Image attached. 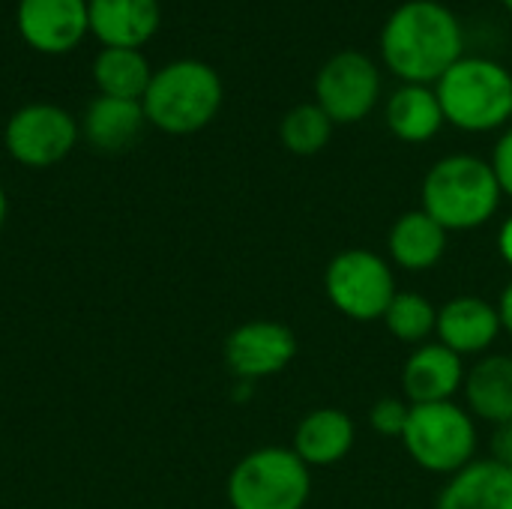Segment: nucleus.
Wrapping results in <instances>:
<instances>
[{"mask_svg": "<svg viewBox=\"0 0 512 509\" xmlns=\"http://www.w3.org/2000/svg\"><path fill=\"white\" fill-rule=\"evenodd\" d=\"M78 138L81 126L75 117L51 102H30L18 108L3 129L6 153L27 168H51L63 162Z\"/></svg>", "mask_w": 512, "mask_h": 509, "instance_id": "obj_9", "label": "nucleus"}, {"mask_svg": "<svg viewBox=\"0 0 512 509\" xmlns=\"http://www.w3.org/2000/svg\"><path fill=\"white\" fill-rule=\"evenodd\" d=\"M408 417H411V402L396 399V396H384L369 408V426L381 438H399L402 441Z\"/></svg>", "mask_w": 512, "mask_h": 509, "instance_id": "obj_24", "label": "nucleus"}, {"mask_svg": "<svg viewBox=\"0 0 512 509\" xmlns=\"http://www.w3.org/2000/svg\"><path fill=\"white\" fill-rule=\"evenodd\" d=\"M444 120L459 132L483 135L512 123V72L492 60L465 54L435 84Z\"/></svg>", "mask_w": 512, "mask_h": 509, "instance_id": "obj_3", "label": "nucleus"}, {"mask_svg": "<svg viewBox=\"0 0 512 509\" xmlns=\"http://www.w3.org/2000/svg\"><path fill=\"white\" fill-rule=\"evenodd\" d=\"M489 165H492V171L498 177V186H501L504 198H512V126H507L501 132V138L495 141Z\"/></svg>", "mask_w": 512, "mask_h": 509, "instance_id": "obj_25", "label": "nucleus"}, {"mask_svg": "<svg viewBox=\"0 0 512 509\" xmlns=\"http://www.w3.org/2000/svg\"><path fill=\"white\" fill-rule=\"evenodd\" d=\"M159 0H87L90 33L105 48H141L159 30Z\"/></svg>", "mask_w": 512, "mask_h": 509, "instance_id": "obj_14", "label": "nucleus"}, {"mask_svg": "<svg viewBox=\"0 0 512 509\" xmlns=\"http://www.w3.org/2000/svg\"><path fill=\"white\" fill-rule=\"evenodd\" d=\"M381 87H384V78H381L378 63L357 48H345L321 63L315 75L312 102H318L333 123L351 126V123L366 120L375 111L381 99Z\"/></svg>", "mask_w": 512, "mask_h": 509, "instance_id": "obj_8", "label": "nucleus"}, {"mask_svg": "<svg viewBox=\"0 0 512 509\" xmlns=\"http://www.w3.org/2000/svg\"><path fill=\"white\" fill-rule=\"evenodd\" d=\"M504 333L498 306L477 294H459L438 309L435 339L465 357H483Z\"/></svg>", "mask_w": 512, "mask_h": 509, "instance_id": "obj_11", "label": "nucleus"}, {"mask_svg": "<svg viewBox=\"0 0 512 509\" xmlns=\"http://www.w3.org/2000/svg\"><path fill=\"white\" fill-rule=\"evenodd\" d=\"M447 240L450 234L423 210H408L402 213L387 234V255L390 264L408 270V273H426L432 267H438V261L447 252Z\"/></svg>", "mask_w": 512, "mask_h": 509, "instance_id": "obj_16", "label": "nucleus"}, {"mask_svg": "<svg viewBox=\"0 0 512 509\" xmlns=\"http://www.w3.org/2000/svg\"><path fill=\"white\" fill-rule=\"evenodd\" d=\"M150 63L141 48H102L93 60V81L102 96L138 99L150 87Z\"/></svg>", "mask_w": 512, "mask_h": 509, "instance_id": "obj_21", "label": "nucleus"}, {"mask_svg": "<svg viewBox=\"0 0 512 509\" xmlns=\"http://www.w3.org/2000/svg\"><path fill=\"white\" fill-rule=\"evenodd\" d=\"M6 216H9V198H6V189L0 186V231L6 225Z\"/></svg>", "mask_w": 512, "mask_h": 509, "instance_id": "obj_29", "label": "nucleus"}, {"mask_svg": "<svg viewBox=\"0 0 512 509\" xmlns=\"http://www.w3.org/2000/svg\"><path fill=\"white\" fill-rule=\"evenodd\" d=\"M297 351H300L297 333L288 324L270 318H255L234 327L222 348L228 372L243 384L285 372L294 363Z\"/></svg>", "mask_w": 512, "mask_h": 509, "instance_id": "obj_10", "label": "nucleus"}, {"mask_svg": "<svg viewBox=\"0 0 512 509\" xmlns=\"http://www.w3.org/2000/svg\"><path fill=\"white\" fill-rule=\"evenodd\" d=\"M18 30L30 48L42 54H63L90 30L87 0H21Z\"/></svg>", "mask_w": 512, "mask_h": 509, "instance_id": "obj_12", "label": "nucleus"}, {"mask_svg": "<svg viewBox=\"0 0 512 509\" xmlns=\"http://www.w3.org/2000/svg\"><path fill=\"white\" fill-rule=\"evenodd\" d=\"M354 441H357V426L345 411L315 408L297 423L291 450L309 468H333L342 459H348V453L354 450Z\"/></svg>", "mask_w": 512, "mask_h": 509, "instance_id": "obj_15", "label": "nucleus"}, {"mask_svg": "<svg viewBox=\"0 0 512 509\" xmlns=\"http://www.w3.org/2000/svg\"><path fill=\"white\" fill-rule=\"evenodd\" d=\"M378 51L381 63L402 84L435 87L465 57V30L459 15L441 0H405L387 15Z\"/></svg>", "mask_w": 512, "mask_h": 509, "instance_id": "obj_1", "label": "nucleus"}, {"mask_svg": "<svg viewBox=\"0 0 512 509\" xmlns=\"http://www.w3.org/2000/svg\"><path fill=\"white\" fill-rule=\"evenodd\" d=\"M225 495L231 509H306L312 468L291 447H258L231 468Z\"/></svg>", "mask_w": 512, "mask_h": 509, "instance_id": "obj_5", "label": "nucleus"}, {"mask_svg": "<svg viewBox=\"0 0 512 509\" xmlns=\"http://www.w3.org/2000/svg\"><path fill=\"white\" fill-rule=\"evenodd\" d=\"M465 408L474 420L483 423H510L512 420V357L510 354H483L465 375Z\"/></svg>", "mask_w": 512, "mask_h": 509, "instance_id": "obj_19", "label": "nucleus"}, {"mask_svg": "<svg viewBox=\"0 0 512 509\" xmlns=\"http://www.w3.org/2000/svg\"><path fill=\"white\" fill-rule=\"evenodd\" d=\"M384 327L393 333V339H399L402 345H426L435 339L438 330V306L417 294V291H399L393 297V303L384 312Z\"/></svg>", "mask_w": 512, "mask_h": 509, "instance_id": "obj_22", "label": "nucleus"}, {"mask_svg": "<svg viewBox=\"0 0 512 509\" xmlns=\"http://www.w3.org/2000/svg\"><path fill=\"white\" fill-rule=\"evenodd\" d=\"M225 99L219 72L204 60H171L153 72L141 108L147 123L168 135H192L213 123Z\"/></svg>", "mask_w": 512, "mask_h": 509, "instance_id": "obj_4", "label": "nucleus"}, {"mask_svg": "<svg viewBox=\"0 0 512 509\" xmlns=\"http://www.w3.org/2000/svg\"><path fill=\"white\" fill-rule=\"evenodd\" d=\"M489 459L512 471V420L510 423L492 426V435H489Z\"/></svg>", "mask_w": 512, "mask_h": 509, "instance_id": "obj_26", "label": "nucleus"}, {"mask_svg": "<svg viewBox=\"0 0 512 509\" xmlns=\"http://www.w3.org/2000/svg\"><path fill=\"white\" fill-rule=\"evenodd\" d=\"M498 255L504 258V264L512 267V213L501 222V228H498Z\"/></svg>", "mask_w": 512, "mask_h": 509, "instance_id": "obj_28", "label": "nucleus"}, {"mask_svg": "<svg viewBox=\"0 0 512 509\" xmlns=\"http://www.w3.org/2000/svg\"><path fill=\"white\" fill-rule=\"evenodd\" d=\"M465 360L438 339L417 345L402 366V393L411 405L453 402L465 387Z\"/></svg>", "mask_w": 512, "mask_h": 509, "instance_id": "obj_13", "label": "nucleus"}, {"mask_svg": "<svg viewBox=\"0 0 512 509\" xmlns=\"http://www.w3.org/2000/svg\"><path fill=\"white\" fill-rule=\"evenodd\" d=\"M435 509H512V471L492 459H477L447 480Z\"/></svg>", "mask_w": 512, "mask_h": 509, "instance_id": "obj_17", "label": "nucleus"}, {"mask_svg": "<svg viewBox=\"0 0 512 509\" xmlns=\"http://www.w3.org/2000/svg\"><path fill=\"white\" fill-rule=\"evenodd\" d=\"M324 294L339 315L357 324H369L384 318L399 288L390 258L354 246L333 255L324 267Z\"/></svg>", "mask_w": 512, "mask_h": 509, "instance_id": "obj_7", "label": "nucleus"}, {"mask_svg": "<svg viewBox=\"0 0 512 509\" xmlns=\"http://www.w3.org/2000/svg\"><path fill=\"white\" fill-rule=\"evenodd\" d=\"M420 207L447 231H477L495 219L504 192L489 159L474 153H450L438 159L420 186Z\"/></svg>", "mask_w": 512, "mask_h": 509, "instance_id": "obj_2", "label": "nucleus"}, {"mask_svg": "<svg viewBox=\"0 0 512 509\" xmlns=\"http://www.w3.org/2000/svg\"><path fill=\"white\" fill-rule=\"evenodd\" d=\"M333 126L336 123L327 117V111L318 102H300V105L285 111V117L279 123V138H282L288 153L315 156L330 144Z\"/></svg>", "mask_w": 512, "mask_h": 509, "instance_id": "obj_23", "label": "nucleus"}, {"mask_svg": "<svg viewBox=\"0 0 512 509\" xmlns=\"http://www.w3.org/2000/svg\"><path fill=\"white\" fill-rule=\"evenodd\" d=\"M498 315H501V327H504V333H510L512 336V279L504 285V291H501V297H498Z\"/></svg>", "mask_w": 512, "mask_h": 509, "instance_id": "obj_27", "label": "nucleus"}, {"mask_svg": "<svg viewBox=\"0 0 512 509\" xmlns=\"http://www.w3.org/2000/svg\"><path fill=\"white\" fill-rule=\"evenodd\" d=\"M477 420L459 402L411 405L402 447L429 474L453 477L477 462Z\"/></svg>", "mask_w": 512, "mask_h": 509, "instance_id": "obj_6", "label": "nucleus"}, {"mask_svg": "<svg viewBox=\"0 0 512 509\" xmlns=\"http://www.w3.org/2000/svg\"><path fill=\"white\" fill-rule=\"evenodd\" d=\"M147 117L138 99H117V96H96L81 120V135L105 153L126 150L144 129Z\"/></svg>", "mask_w": 512, "mask_h": 509, "instance_id": "obj_20", "label": "nucleus"}, {"mask_svg": "<svg viewBox=\"0 0 512 509\" xmlns=\"http://www.w3.org/2000/svg\"><path fill=\"white\" fill-rule=\"evenodd\" d=\"M384 120L405 144H426L447 126L441 99L429 84H399L384 102Z\"/></svg>", "mask_w": 512, "mask_h": 509, "instance_id": "obj_18", "label": "nucleus"}, {"mask_svg": "<svg viewBox=\"0 0 512 509\" xmlns=\"http://www.w3.org/2000/svg\"><path fill=\"white\" fill-rule=\"evenodd\" d=\"M501 6H504L507 12H512V0H501Z\"/></svg>", "mask_w": 512, "mask_h": 509, "instance_id": "obj_30", "label": "nucleus"}, {"mask_svg": "<svg viewBox=\"0 0 512 509\" xmlns=\"http://www.w3.org/2000/svg\"><path fill=\"white\" fill-rule=\"evenodd\" d=\"M510 126H512V123H510Z\"/></svg>", "mask_w": 512, "mask_h": 509, "instance_id": "obj_31", "label": "nucleus"}]
</instances>
